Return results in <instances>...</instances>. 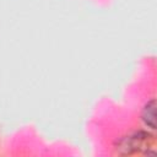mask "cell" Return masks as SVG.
<instances>
[{
  "label": "cell",
  "mask_w": 157,
  "mask_h": 157,
  "mask_svg": "<svg viewBox=\"0 0 157 157\" xmlns=\"http://www.w3.org/2000/svg\"><path fill=\"white\" fill-rule=\"evenodd\" d=\"M153 136L147 131H135L128 136L121 137L117 144V152L119 155L136 153L144 148H148Z\"/></svg>",
  "instance_id": "1"
},
{
  "label": "cell",
  "mask_w": 157,
  "mask_h": 157,
  "mask_svg": "<svg viewBox=\"0 0 157 157\" xmlns=\"http://www.w3.org/2000/svg\"><path fill=\"white\" fill-rule=\"evenodd\" d=\"M156 108H157L156 99L152 98L144 105V108L141 110V120H142V123L147 128H150L152 130L156 129Z\"/></svg>",
  "instance_id": "2"
}]
</instances>
